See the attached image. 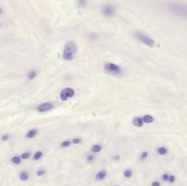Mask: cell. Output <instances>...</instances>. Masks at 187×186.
I'll return each instance as SVG.
<instances>
[{
    "mask_svg": "<svg viewBox=\"0 0 187 186\" xmlns=\"http://www.w3.org/2000/svg\"><path fill=\"white\" fill-rule=\"evenodd\" d=\"M167 8L171 13L174 15L183 18V19H187V5L179 3V2H172L167 5Z\"/></svg>",
    "mask_w": 187,
    "mask_h": 186,
    "instance_id": "cell-1",
    "label": "cell"
},
{
    "mask_svg": "<svg viewBox=\"0 0 187 186\" xmlns=\"http://www.w3.org/2000/svg\"><path fill=\"white\" fill-rule=\"evenodd\" d=\"M78 51V46L74 41H69L67 43L63 52V59L65 60H71L76 52Z\"/></svg>",
    "mask_w": 187,
    "mask_h": 186,
    "instance_id": "cell-2",
    "label": "cell"
},
{
    "mask_svg": "<svg viewBox=\"0 0 187 186\" xmlns=\"http://www.w3.org/2000/svg\"><path fill=\"white\" fill-rule=\"evenodd\" d=\"M136 36L137 39L143 44H145L146 46L150 47V48H153L154 45H155V42L153 39H152L151 38H149V36H147L145 34H142V33H136Z\"/></svg>",
    "mask_w": 187,
    "mask_h": 186,
    "instance_id": "cell-3",
    "label": "cell"
},
{
    "mask_svg": "<svg viewBox=\"0 0 187 186\" xmlns=\"http://www.w3.org/2000/svg\"><path fill=\"white\" fill-rule=\"evenodd\" d=\"M104 68H105V70L107 72L111 73V74H115V75L121 73V68L118 65L114 64V63H106L105 66H104Z\"/></svg>",
    "mask_w": 187,
    "mask_h": 186,
    "instance_id": "cell-4",
    "label": "cell"
},
{
    "mask_svg": "<svg viewBox=\"0 0 187 186\" xmlns=\"http://www.w3.org/2000/svg\"><path fill=\"white\" fill-rule=\"evenodd\" d=\"M74 93H75L74 89H72L71 88H66V89H63V90L61 91V93H60V99H61V100L65 101V100H67L69 98L73 97V96H74Z\"/></svg>",
    "mask_w": 187,
    "mask_h": 186,
    "instance_id": "cell-5",
    "label": "cell"
},
{
    "mask_svg": "<svg viewBox=\"0 0 187 186\" xmlns=\"http://www.w3.org/2000/svg\"><path fill=\"white\" fill-rule=\"evenodd\" d=\"M102 14L106 16H112L115 14V7L111 5H105L101 8Z\"/></svg>",
    "mask_w": 187,
    "mask_h": 186,
    "instance_id": "cell-6",
    "label": "cell"
},
{
    "mask_svg": "<svg viewBox=\"0 0 187 186\" xmlns=\"http://www.w3.org/2000/svg\"><path fill=\"white\" fill-rule=\"evenodd\" d=\"M53 108V105L49 102H46L43 104H40L39 107H37V111L39 112H45V111H48Z\"/></svg>",
    "mask_w": 187,
    "mask_h": 186,
    "instance_id": "cell-7",
    "label": "cell"
},
{
    "mask_svg": "<svg viewBox=\"0 0 187 186\" xmlns=\"http://www.w3.org/2000/svg\"><path fill=\"white\" fill-rule=\"evenodd\" d=\"M133 125L135 126V127H138V128H140V127H142V125H143V120H142V118H140V117H136V118H134L133 120Z\"/></svg>",
    "mask_w": 187,
    "mask_h": 186,
    "instance_id": "cell-8",
    "label": "cell"
},
{
    "mask_svg": "<svg viewBox=\"0 0 187 186\" xmlns=\"http://www.w3.org/2000/svg\"><path fill=\"white\" fill-rule=\"evenodd\" d=\"M106 176H107V172L104 171V170H102V171H100V172L97 173L96 179H97L98 181H102V180H104V179L106 178Z\"/></svg>",
    "mask_w": 187,
    "mask_h": 186,
    "instance_id": "cell-9",
    "label": "cell"
},
{
    "mask_svg": "<svg viewBox=\"0 0 187 186\" xmlns=\"http://www.w3.org/2000/svg\"><path fill=\"white\" fill-rule=\"evenodd\" d=\"M142 120H143V122H144V123L150 124V123H152V122L153 121L154 119H153V117L151 116V115H145V116H143Z\"/></svg>",
    "mask_w": 187,
    "mask_h": 186,
    "instance_id": "cell-10",
    "label": "cell"
},
{
    "mask_svg": "<svg viewBox=\"0 0 187 186\" xmlns=\"http://www.w3.org/2000/svg\"><path fill=\"white\" fill-rule=\"evenodd\" d=\"M101 145H99V144H95V145H93L92 147H91V152L92 153H100L101 151Z\"/></svg>",
    "mask_w": 187,
    "mask_h": 186,
    "instance_id": "cell-11",
    "label": "cell"
},
{
    "mask_svg": "<svg viewBox=\"0 0 187 186\" xmlns=\"http://www.w3.org/2000/svg\"><path fill=\"white\" fill-rule=\"evenodd\" d=\"M37 129H30V131L27 133V138L32 139V138H34V137L37 135Z\"/></svg>",
    "mask_w": 187,
    "mask_h": 186,
    "instance_id": "cell-12",
    "label": "cell"
},
{
    "mask_svg": "<svg viewBox=\"0 0 187 186\" xmlns=\"http://www.w3.org/2000/svg\"><path fill=\"white\" fill-rule=\"evenodd\" d=\"M157 153L160 154V155H165V154H167V153H168V150L165 148V147H160V148H158L157 149Z\"/></svg>",
    "mask_w": 187,
    "mask_h": 186,
    "instance_id": "cell-13",
    "label": "cell"
},
{
    "mask_svg": "<svg viewBox=\"0 0 187 186\" xmlns=\"http://www.w3.org/2000/svg\"><path fill=\"white\" fill-rule=\"evenodd\" d=\"M37 77V71L36 70H30L28 73V80H34Z\"/></svg>",
    "mask_w": 187,
    "mask_h": 186,
    "instance_id": "cell-14",
    "label": "cell"
},
{
    "mask_svg": "<svg viewBox=\"0 0 187 186\" xmlns=\"http://www.w3.org/2000/svg\"><path fill=\"white\" fill-rule=\"evenodd\" d=\"M19 178H20V180L23 181V182L27 181V180L28 179V173L22 172V173H20V175H19Z\"/></svg>",
    "mask_w": 187,
    "mask_h": 186,
    "instance_id": "cell-15",
    "label": "cell"
},
{
    "mask_svg": "<svg viewBox=\"0 0 187 186\" xmlns=\"http://www.w3.org/2000/svg\"><path fill=\"white\" fill-rule=\"evenodd\" d=\"M42 156H43V153H42V152L39 151V152H37V153L34 154V160L37 161V160L41 159V157H42Z\"/></svg>",
    "mask_w": 187,
    "mask_h": 186,
    "instance_id": "cell-16",
    "label": "cell"
},
{
    "mask_svg": "<svg viewBox=\"0 0 187 186\" xmlns=\"http://www.w3.org/2000/svg\"><path fill=\"white\" fill-rule=\"evenodd\" d=\"M12 162L14 163V164H19L20 162H21V158L20 157H18V156H15V157H13L12 158Z\"/></svg>",
    "mask_w": 187,
    "mask_h": 186,
    "instance_id": "cell-17",
    "label": "cell"
},
{
    "mask_svg": "<svg viewBox=\"0 0 187 186\" xmlns=\"http://www.w3.org/2000/svg\"><path fill=\"white\" fill-rule=\"evenodd\" d=\"M132 175H133V172L130 171V170H126V171L123 173V176H124L125 178H127V179L130 178V177H132Z\"/></svg>",
    "mask_w": 187,
    "mask_h": 186,
    "instance_id": "cell-18",
    "label": "cell"
},
{
    "mask_svg": "<svg viewBox=\"0 0 187 186\" xmlns=\"http://www.w3.org/2000/svg\"><path fill=\"white\" fill-rule=\"evenodd\" d=\"M70 144H71V141H63V142H61V147H63V148H66V147H69Z\"/></svg>",
    "mask_w": 187,
    "mask_h": 186,
    "instance_id": "cell-19",
    "label": "cell"
},
{
    "mask_svg": "<svg viewBox=\"0 0 187 186\" xmlns=\"http://www.w3.org/2000/svg\"><path fill=\"white\" fill-rule=\"evenodd\" d=\"M78 3L80 7H85L87 4V0H78Z\"/></svg>",
    "mask_w": 187,
    "mask_h": 186,
    "instance_id": "cell-20",
    "label": "cell"
},
{
    "mask_svg": "<svg viewBox=\"0 0 187 186\" xmlns=\"http://www.w3.org/2000/svg\"><path fill=\"white\" fill-rule=\"evenodd\" d=\"M80 142H81V140L80 138H75V139L72 140V143L73 144H76L77 145V144H80Z\"/></svg>",
    "mask_w": 187,
    "mask_h": 186,
    "instance_id": "cell-21",
    "label": "cell"
},
{
    "mask_svg": "<svg viewBox=\"0 0 187 186\" xmlns=\"http://www.w3.org/2000/svg\"><path fill=\"white\" fill-rule=\"evenodd\" d=\"M29 156H30V153H23V154L21 155V159L27 160V159L29 158Z\"/></svg>",
    "mask_w": 187,
    "mask_h": 186,
    "instance_id": "cell-22",
    "label": "cell"
},
{
    "mask_svg": "<svg viewBox=\"0 0 187 186\" xmlns=\"http://www.w3.org/2000/svg\"><path fill=\"white\" fill-rule=\"evenodd\" d=\"M148 157V153L147 152H142L141 154V160H145Z\"/></svg>",
    "mask_w": 187,
    "mask_h": 186,
    "instance_id": "cell-23",
    "label": "cell"
},
{
    "mask_svg": "<svg viewBox=\"0 0 187 186\" xmlns=\"http://www.w3.org/2000/svg\"><path fill=\"white\" fill-rule=\"evenodd\" d=\"M169 176H170V175H168L167 173H164V174H162V180H163L164 182H167V181H169Z\"/></svg>",
    "mask_w": 187,
    "mask_h": 186,
    "instance_id": "cell-24",
    "label": "cell"
},
{
    "mask_svg": "<svg viewBox=\"0 0 187 186\" xmlns=\"http://www.w3.org/2000/svg\"><path fill=\"white\" fill-rule=\"evenodd\" d=\"M44 174H45V171H43V170H39V171H37V176H39V177H40V176H43Z\"/></svg>",
    "mask_w": 187,
    "mask_h": 186,
    "instance_id": "cell-25",
    "label": "cell"
},
{
    "mask_svg": "<svg viewBox=\"0 0 187 186\" xmlns=\"http://www.w3.org/2000/svg\"><path fill=\"white\" fill-rule=\"evenodd\" d=\"M174 181H175V177L174 175H170L169 176V181L168 182H170L171 183H173V182H174Z\"/></svg>",
    "mask_w": 187,
    "mask_h": 186,
    "instance_id": "cell-26",
    "label": "cell"
},
{
    "mask_svg": "<svg viewBox=\"0 0 187 186\" xmlns=\"http://www.w3.org/2000/svg\"><path fill=\"white\" fill-rule=\"evenodd\" d=\"M1 139H2V141H7V140L9 139V135L6 134V135L2 136V138H1Z\"/></svg>",
    "mask_w": 187,
    "mask_h": 186,
    "instance_id": "cell-27",
    "label": "cell"
},
{
    "mask_svg": "<svg viewBox=\"0 0 187 186\" xmlns=\"http://www.w3.org/2000/svg\"><path fill=\"white\" fill-rule=\"evenodd\" d=\"M152 186H161V183H160L159 182L155 181V182H153V183H152Z\"/></svg>",
    "mask_w": 187,
    "mask_h": 186,
    "instance_id": "cell-28",
    "label": "cell"
},
{
    "mask_svg": "<svg viewBox=\"0 0 187 186\" xmlns=\"http://www.w3.org/2000/svg\"><path fill=\"white\" fill-rule=\"evenodd\" d=\"M87 160H88L89 161H92L93 160H94V156H92V155H89V156L87 157Z\"/></svg>",
    "mask_w": 187,
    "mask_h": 186,
    "instance_id": "cell-29",
    "label": "cell"
},
{
    "mask_svg": "<svg viewBox=\"0 0 187 186\" xmlns=\"http://www.w3.org/2000/svg\"><path fill=\"white\" fill-rule=\"evenodd\" d=\"M114 160L115 161H119L120 160V156L118 155V156H114Z\"/></svg>",
    "mask_w": 187,
    "mask_h": 186,
    "instance_id": "cell-30",
    "label": "cell"
},
{
    "mask_svg": "<svg viewBox=\"0 0 187 186\" xmlns=\"http://www.w3.org/2000/svg\"><path fill=\"white\" fill-rule=\"evenodd\" d=\"M113 186H120V185H113Z\"/></svg>",
    "mask_w": 187,
    "mask_h": 186,
    "instance_id": "cell-31",
    "label": "cell"
}]
</instances>
